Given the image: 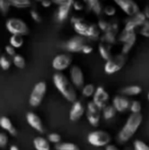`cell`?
Instances as JSON below:
<instances>
[{"label": "cell", "instance_id": "cell-1", "mask_svg": "<svg viewBox=\"0 0 149 150\" xmlns=\"http://www.w3.org/2000/svg\"><path fill=\"white\" fill-rule=\"evenodd\" d=\"M53 83L58 92L68 101L74 103L77 101V92L71 81L62 73H55L53 75Z\"/></svg>", "mask_w": 149, "mask_h": 150}, {"label": "cell", "instance_id": "cell-2", "mask_svg": "<svg viewBox=\"0 0 149 150\" xmlns=\"http://www.w3.org/2000/svg\"><path fill=\"white\" fill-rule=\"evenodd\" d=\"M142 122V115L141 113H131L128 117L127 122H125L124 127L119 133V140L121 142H127L135 135L137 130L139 129Z\"/></svg>", "mask_w": 149, "mask_h": 150}, {"label": "cell", "instance_id": "cell-3", "mask_svg": "<svg viewBox=\"0 0 149 150\" xmlns=\"http://www.w3.org/2000/svg\"><path fill=\"white\" fill-rule=\"evenodd\" d=\"M87 140L89 144L95 147H105L112 141V137L105 131L97 130L90 132L87 136Z\"/></svg>", "mask_w": 149, "mask_h": 150}, {"label": "cell", "instance_id": "cell-4", "mask_svg": "<svg viewBox=\"0 0 149 150\" xmlns=\"http://www.w3.org/2000/svg\"><path fill=\"white\" fill-rule=\"evenodd\" d=\"M126 55L124 54H117V55L112 56L109 60H107L104 65V71L107 75H112V74L117 73L119 71H121V67L125 65L126 63Z\"/></svg>", "mask_w": 149, "mask_h": 150}, {"label": "cell", "instance_id": "cell-5", "mask_svg": "<svg viewBox=\"0 0 149 150\" xmlns=\"http://www.w3.org/2000/svg\"><path fill=\"white\" fill-rule=\"evenodd\" d=\"M6 28L12 35L24 36L29 33L27 24L20 18H9L6 23Z\"/></svg>", "mask_w": 149, "mask_h": 150}, {"label": "cell", "instance_id": "cell-6", "mask_svg": "<svg viewBox=\"0 0 149 150\" xmlns=\"http://www.w3.org/2000/svg\"><path fill=\"white\" fill-rule=\"evenodd\" d=\"M46 90H47V85L45 82H39L35 85L30 96V104L32 106L36 107L40 105V103L42 102L44 96H45Z\"/></svg>", "mask_w": 149, "mask_h": 150}, {"label": "cell", "instance_id": "cell-7", "mask_svg": "<svg viewBox=\"0 0 149 150\" xmlns=\"http://www.w3.org/2000/svg\"><path fill=\"white\" fill-rule=\"evenodd\" d=\"M128 16L132 18L140 11L139 5L134 0H112Z\"/></svg>", "mask_w": 149, "mask_h": 150}, {"label": "cell", "instance_id": "cell-8", "mask_svg": "<svg viewBox=\"0 0 149 150\" xmlns=\"http://www.w3.org/2000/svg\"><path fill=\"white\" fill-rule=\"evenodd\" d=\"M71 22H72V25L74 27V30L77 33V35L87 38L91 24H89L85 18H81V16H73L71 18Z\"/></svg>", "mask_w": 149, "mask_h": 150}, {"label": "cell", "instance_id": "cell-9", "mask_svg": "<svg viewBox=\"0 0 149 150\" xmlns=\"http://www.w3.org/2000/svg\"><path fill=\"white\" fill-rule=\"evenodd\" d=\"M73 58L70 54H57L52 60V67L58 73H61L62 71L66 69L71 64H72Z\"/></svg>", "mask_w": 149, "mask_h": 150}, {"label": "cell", "instance_id": "cell-10", "mask_svg": "<svg viewBox=\"0 0 149 150\" xmlns=\"http://www.w3.org/2000/svg\"><path fill=\"white\" fill-rule=\"evenodd\" d=\"M108 100H109V94L106 92V90L103 87L96 88L95 93L93 95V103L100 110H102L106 105H108Z\"/></svg>", "mask_w": 149, "mask_h": 150}, {"label": "cell", "instance_id": "cell-11", "mask_svg": "<svg viewBox=\"0 0 149 150\" xmlns=\"http://www.w3.org/2000/svg\"><path fill=\"white\" fill-rule=\"evenodd\" d=\"M87 44V40L86 38L82 37V36L76 35L72 37L68 42H66V48L68 52L76 53V52H82L84 46Z\"/></svg>", "mask_w": 149, "mask_h": 150}, {"label": "cell", "instance_id": "cell-12", "mask_svg": "<svg viewBox=\"0 0 149 150\" xmlns=\"http://www.w3.org/2000/svg\"><path fill=\"white\" fill-rule=\"evenodd\" d=\"M100 109L93 103V101H90L87 105V120L90 125L93 127H97L100 122Z\"/></svg>", "mask_w": 149, "mask_h": 150}, {"label": "cell", "instance_id": "cell-13", "mask_svg": "<svg viewBox=\"0 0 149 150\" xmlns=\"http://www.w3.org/2000/svg\"><path fill=\"white\" fill-rule=\"evenodd\" d=\"M71 83L76 88H83L84 86V74L83 71L78 65H73L70 71Z\"/></svg>", "mask_w": 149, "mask_h": 150}, {"label": "cell", "instance_id": "cell-14", "mask_svg": "<svg viewBox=\"0 0 149 150\" xmlns=\"http://www.w3.org/2000/svg\"><path fill=\"white\" fill-rule=\"evenodd\" d=\"M73 2L74 0H70L66 3L58 5L57 11H56V20L58 23H64V21L68 20V14L71 13V9L73 8Z\"/></svg>", "mask_w": 149, "mask_h": 150}, {"label": "cell", "instance_id": "cell-15", "mask_svg": "<svg viewBox=\"0 0 149 150\" xmlns=\"http://www.w3.org/2000/svg\"><path fill=\"white\" fill-rule=\"evenodd\" d=\"M84 113H85V107L82 104V102L81 101H75L70 110V120L72 122H77L83 117Z\"/></svg>", "mask_w": 149, "mask_h": 150}, {"label": "cell", "instance_id": "cell-16", "mask_svg": "<svg viewBox=\"0 0 149 150\" xmlns=\"http://www.w3.org/2000/svg\"><path fill=\"white\" fill-rule=\"evenodd\" d=\"M130 101L128 98L123 96H115L112 100V106L117 112H124L130 107Z\"/></svg>", "mask_w": 149, "mask_h": 150}, {"label": "cell", "instance_id": "cell-17", "mask_svg": "<svg viewBox=\"0 0 149 150\" xmlns=\"http://www.w3.org/2000/svg\"><path fill=\"white\" fill-rule=\"evenodd\" d=\"M27 122H28V124L30 125L33 129H35V130L38 131V132H40V133L44 132L42 120H40V117H38L36 113H34V112L27 113Z\"/></svg>", "mask_w": 149, "mask_h": 150}, {"label": "cell", "instance_id": "cell-18", "mask_svg": "<svg viewBox=\"0 0 149 150\" xmlns=\"http://www.w3.org/2000/svg\"><path fill=\"white\" fill-rule=\"evenodd\" d=\"M136 39H137V36H136L135 32H127V31H121L119 35V41L121 43H136Z\"/></svg>", "mask_w": 149, "mask_h": 150}, {"label": "cell", "instance_id": "cell-19", "mask_svg": "<svg viewBox=\"0 0 149 150\" xmlns=\"http://www.w3.org/2000/svg\"><path fill=\"white\" fill-rule=\"evenodd\" d=\"M117 33L108 30L107 32L102 34V35H100L99 39L101 41V43H105L107 45H112V44H114L117 42Z\"/></svg>", "mask_w": 149, "mask_h": 150}, {"label": "cell", "instance_id": "cell-20", "mask_svg": "<svg viewBox=\"0 0 149 150\" xmlns=\"http://www.w3.org/2000/svg\"><path fill=\"white\" fill-rule=\"evenodd\" d=\"M98 51H99L100 56L105 61L109 60L112 58V47H110V45H107L105 43H100L98 45Z\"/></svg>", "mask_w": 149, "mask_h": 150}, {"label": "cell", "instance_id": "cell-21", "mask_svg": "<svg viewBox=\"0 0 149 150\" xmlns=\"http://www.w3.org/2000/svg\"><path fill=\"white\" fill-rule=\"evenodd\" d=\"M36 150H50V145L48 140L43 137H36L33 141Z\"/></svg>", "mask_w": 149, "mask_h": 150}, {"label": "cell", "instance_id": "cell-22", "mask_svg": "<svg viewBox=\"0 0 149 150\" xmlns=\"http://www.w3.org/2000/svg\"><path fill=\"white\" fill-rule=\"evenodd\" d=\"M0 126H1L4 130L8 131L12 136H16V130L14 129V127L12 126L11 122H10V120L8 119V117H0Z\"/></svg>", "mask_w": 149, "mask_h": 150}, {"label": "cell", "instance_id": "cell-23", "mask_svg": "<svg viewBox=\"0 0 149 150\" xmlns=\"http://www.w3.org/2000/svg\"><path fill=\"white\" fill-rule=\"evenodd\" d=\"M142 92V88L138 85H132L128 86V87L124 88L121 90V93L126 96H136V95H139Z\"/></svg>", "mask_w": 149, "mask_h": 150}, {"label": "cell", "instance_id": "cell-24", "mask_svg": "<svg viewBox=\"0 0 149 150\" xmlns=\"http://www.w3.org/2000/svg\"><path fill=\"white\" fill-rule=\"evenodd\" d=\"M100 34H101V32L99 31L98 27L94 24H91L90 29H89V32H88V35H87V39L97 40L100 38Z\"/></svg>", "mask_w": 149, "mask_h": 150}, {"label": "cell", "instance_id": "cell-25", "mask_svg": "<svg viewBox=\"0 0 149 150\" xmlns=\"http://www.w3.org/2000/svg\"><path fill=\"white\" fill-rule=\"evenodd\" d=\"M95 90H96V88L93 84H87V85L83 86V88H82V95H83L84 97L89 98V97L93 96L94 93H95Z\"/></svg>", "mask_w": 149, "mask_h": 150}, {"label": "cell", "instance_id": "cell-26", "mask_svg": "<svg viewBox=\"0 0 149 150\" xmlns=\"http://www.w3.org/2000/svg\"><path fill=\"white\" fill-rule=\"evenodd\" d=\"M10 5L12 6H16L18 8H26L31 6L32 2L31 0H8Z\"/></svg>", "mask_w": 149, "mask_h": 150}, {"label": "cell", "instance_id": "cell-27", "mask_svg": "<svg viewBox=\"0 0 149 150\" xmlns=\"http://www.w3.org/2000/svg\"><path fill=\"white\" fill-rule=\"evenodd\" d=\"M115 113H117V111H115V109L113 108L112 105L108 104L102 109V115H103V117L105 120H112L115 115Z\"/></svg>", "mask_w": 149, "mask_h": 150}, {"label": "cell", "instance_id": "cell-28", "mask_svg": "<svg viewBox=\"0 0 149 150\" xmlns=\"http://www.w3.org/2000/svg\"><path fill=\"white\" fill-rule=\"evenodd\" d=\"M88 8H89L91 11H93L95 14H97V16H99V14H101L102 12H103V6H102L100 0H98V1L90 4V5L88 6Z\"/></svg>", "mask_w": 149, "mask_h": 150}, {"label": "cell", "instance_id": "cell-29", "mask_svg": "<svg viewBox=\"0 0 149 150\" xmlns=\"http://www.w3.org/2000/svg\"><path fill=\"white\" fill-rule=\"evenodd\" d=\"M23 43H24V39L23 36L20 35H12L10 38V45L13 48H20L22 47Z\"/></svg>", "mask_w": 149, "mask_h": 150}, {"label": "cell", "instance_id": "cell-30", "mask_svg": "<svg viewBox=\"0 0 149 150\" xmlns=\"http://www.w3.org/2000/svg\"><path fill=\"white\" fill-rule=\"evenodd\" d=\"M78 148L79 147L76 144H74V143H68V142H64V143L60 142L59 144L55 145L56 150H77Z\"/></svg>", "mask_w": 149, "mask_h": 150}, {"label": "cell", "instance_id": "cell-31", "mask_svg": "<svg viewBox=\"0 0 149 150\" xmlns=\"http://www.w3.org/2000/svg\"><path fill=\"white\" fill-rule=\"evenodd\" d=\"M131 18L136 23V25L138 26V28H139V27H141V26H143L144 23L147 21V20H146V18H145V16H144L143 11H139L137 14H135L134 16H132Z\"/></svg>", "mask_w": 149, "mask_h": 150}, {"label": "cell", "instance_id": "cell-32", "mask_svg": "<svg viewBox=\"0 0 149 150\" xmlns=\"http://www.w3.org/2000/svg\"><path fill=\"white\" fill-rule=\"evenodd\" d=\"M96 26L98 27V29H99L100 32H102V33H105V32H107L108 30H109L110 22L101 18V20L98 21V23H97V25H96Z\"/></svg>", "mask_w": 149, "mask_h": 150}, {"label": "cell", "instance_id": "cell-33", "mask_svg": "<svg viewBox=\"0 0 149 150\" xmlns=\"http://www.w3.org/2000/svg\"><path fill=\"white\" fill-rule=\"evenodd\" d=\"M13 63L18 69H24L25 65H26L25 58L23 57L22 55H20V54H16V55L13 56Z\"/></svg>", "mask_w": 149, "mask_h": 150}, {"label": "cell", "instance_id": "cell-34", "mask_svg": "<svg viewBox=\"0 0 149 150\" xmlns=\"http://www.w3.org/2000/svg\"><path fill=\"white\" fill-rule=\"evenodd\" d=\"M138 28V26L136 25V23L134 22L132 18H130V20L127 21V23H126L125 27H124L123 31H127V32H135L136 29Z\"/></svg>", "mask_w": 149, "mask_h": 150}, {"label": "cell", "instance_id": "cell-35", "mask_svg": "<svg viewBox=\"0 0 149 150\" xmlns=\"http://www.w3.org/2000/svg\"><path fill=\"white\" fill-rule=\"evenodd\" d=\"M130 110H131L132 113H140V111H141V103L139 102V101H133V102H131V104H130Z\"/></svg>", "mask_w": 149, "mask_h": 150}, {"label": "cell", "instance_id": "cell-36", "mask_svg": "<svg viewBox=\"0 0 149 150\" xmlns=\"http://www.w3.org/2000/svg\"><path fill=\"white\" fill-rule=\"evenodd\" d=\"M48 142L54 143V144H59L60 141H61V137L60 135H58L57 133H51V134L48 135Z\"/></svg>", "mask_w": 149, "mask_h": 150}, {"label": "cell", "instance_id": "cell-37", "mask_svg": "<svg viewBox=\"0 0 149 150\" xmlns=\"http://www.w3.org/2000/svg\"><path fill=\"white\" fill-rule=\"evenodd\" d=\"M134 150H149V146L141 140H136L134 142Z\"/></svg>", "mask_w": 149, "mask_h": 150}, {"label": "cell", "instance_id": "cell-38", "mask_svg": "<svg viewBox=\"0 0 149 150\" xmlns=\"http://www.w3.org/2000/svg\"><path fill=\"white\" fill-rule=\"evenodd\" d=\"M9 6H10V4H9V2H8V0H0V11L2 12L3 16H5L8 12Z\"/></svg>", "mask_w": 149, "mask_h": 150}, {"label": "cell", "instance_id": "cell-39", "mask_svg": "<svg viewBox=\"0 0 149 150\" xmlns=\"http://www.w3.org/2000/svg\"><path fill=\"white\" fill-rule=\"evenodd\" d=\"M0 65L3 69H8L10 67V60L6 55H2L0 57Z\"/></svg>", "mask_w": 149, "mask_h": 150}, {"label": "cell", "instance_id": "cell-40", "mask_svg": "<svg viewBox=\"0 0 149 150\" xmlns=\"http://www.w3.org/2000/svg\"><path fill=\"white\" fill-rule=\"evenodd\" d=\"M140 34L144 37L149 38V21H146L143 26L140 27Z\"/></svg>", "mask_w": 149, "mask_h": 150}, {"label": "cell", "instance_id": "cell-41", "mask_svg": "<svg viewBox=\"0 0 149 150\" xmlns=\"http://www.w3.org/2000/svg\"><path fill=\"white\" fill-rule=\"evenodd\" d=\"M103 12L105 16H113L117 12V9H115L114 6L112 5H106L105 7L103 8Z\"/></svg>", "mask_w": 149, "mask_h": 150}, {"label": "cell", "instance_id": "cell-42", "mask_svg": "<svg viewBox=\"0 0 149 150\" xmlns=\"http://www.w3.org/2000/svg\"><path fill=\"white\" fill-rule=\"evenodd\" d=\"M84 6H85V4H84V2L81 1V0H74V2H73V8H74L75 10H77V11L83 10Z\"/></svg>", "mask_w": 149, "mask_h": 150}, {"label": "cell", "instance_id": "cell-43", "mask_svg": "<svg viewBox=\"0 0 149 150\" xmlns=\"http://www.w3.org/2000/svg\"><path fill=\"white\" fill-rule=\"evenodd\" d=\"M31 16H32V18L36 23H41L42 18H41V16H40V13L37 11V10H35V9L31 10Z\"/></svg>", "mask_w": 149, "mask_h": 150}, {"label": "cell", "instance_id": "cell-44", "mask_svg": "<svg viewBox=\"0 0 149 150\" xmlns=\"http://www.w3.org/2000/svg\"><path fill=\"white\" fill-rule=\"evenodd\" d=\"M8 142V138L4 133H0V147L4 148Z\"/></svg>", "mask_w": 149, "mask_h": 150}, {"label": "cell", "instance_id": "cell-45", "mask_svg": "<svg viewBox=\"0 0 149 150\" xmlns=\"http://www.w3.org/2000/svg\"><path fill=\"white\" fill-rule=\"evenodd\" d=\"M5 51L7 52V54L8 55H10V56H14L16 55V50H14V48L12 47L11 45H7L5 47Z\"/></svg>", "mask_w": 149, "mask_h": 150}, {"label": "cell", "instance_id": "cell-46", "mask_svg": "<svg viewBox=\"0 0 149 150\" xmlns=\"http://www.w3.org/2000/svg\"><path fill=\"white\" fill-rule=\"evenodd\" d=\"M92 51H93V47H92V46H90V45H88V44H86V45L84 46L83 50H82V52H83V53H85V54H90Z\"/></svg>", "mask_w": 149, "mask_h": 150}, {"label": "cell", "instance_id": "cell-47", "mask_svg": "<svg viewBox=\"0 0 149 150\" xmlns=\"http://www.w3.org/2000/svg\"><path fill=\"white\" fill-rule=\"evenodd\" d=\"M41 3H42V6H43V7L48 8V7H50V6H51L52 1H51V0H42Z\"/></svg>", "mask_w": 149, "mask_h": 150}, {"label": "cell", "instance_id": "cell-48", "mask_svg": "<svg viewBox=\"0 0 149 150\" xmlns=\"http://www.w3.org/2000/svg\"><path fill=\"white\" fill-rule=\"evenodd\" d=\"M144 16H145L146 20L149 21V5L145 6V8H144V11H143Z\"/></svg>", "mask_w": 149, "mask_h": 150}, {"label": "cell", "instance_id": "cell-49", "mask_svg": "<svg viewBox=\"0 0 149 150\" xmlns=\"http://www.w3.org/2000/svg\"><path fill=\"white\" fill-rule=\"evenodd\" d=\"M53 3H55L56 5H60V4H64L66 3V2L70 1V0H51Z\"/></svg>", "mask_w": 149, "mask_h": 150}, {"label": "cell", "instance_id": "cell-50", "mask_svg": "<svg viewBox=\"0 0 149 150\" xmlns=\"http://www.w3.org/2000/svg\"><path fill=\"white\" fill-rule=\"evenodd\" d=\"M105 150H119L117 148L115 145H112V144H108L107 146H105Z\"/></svg>", "mask_w": 149, "mask_h": 150}, {"label": "cell", "instance_id": "cell-51", "mask_svg": "<svg viewBox=\"0 0 149 150\" xmlns=\"http://www.w3.org/2000/svg\"><path fill=\"white\" fill-rule=\"evenodd\" d=\"M96 1H98V0H83V2H85V3L87 4V6H89L90 4L94 3V2H96Z\"/></svg>", "mask_w": 149, "mask_h": 150}, {"label": "cell", "instance_id": "cell-52", "mask_svg": "<svg viewBox=\"0 0 149 150\" xmlns=\"http://www.w3.org/2000/svg\"><path fill=\"white\" fill-rule=\"evenodd\" d=\"M10 150H18V146H16V145H12L11 147H10Z\"/></svg>", "mask_w": 149, "mask_h": 150}, {"label": "cell", "instance_id": "cell-53", "mask_svg": "<svg viewBox=\"0 0 149 150\" xmlns=\"http://www.w3.org/2000/svg\"><path fill=\"white\" fill-rule=\"evenodd\" d=\"M147 99H148V101H149V92H148V94H147Z\"/></svg>", "mask_w": 149, "mask_h": 150}, {"label": "cell", "instance_id": "cell-54", "mask_svg": "<svg viewBox=\"0 0 149 150\" xmlns=\"http://www.w3.org/2000/svg\"><path fill=\"white\" fill-rule=\"evenodd\" d=\"M37 1H42V0H37Z\"/></svg>", "mask_w": 149, "mask_h": 150}, {"label": "cell", "instance_id": "cell-55", "mask_svg": "<svg viewBox=\"0 0 149 150\" xmlns=\"http://www.w3.org/2000/svg\"><path fill=\"white\" fill-rule=\"evenodd\" d=\"M77 150H80V149H79V148H78V149H77Z\"/></svg>", "mask_w": 149, "mask_h": 150}]
</instances>
